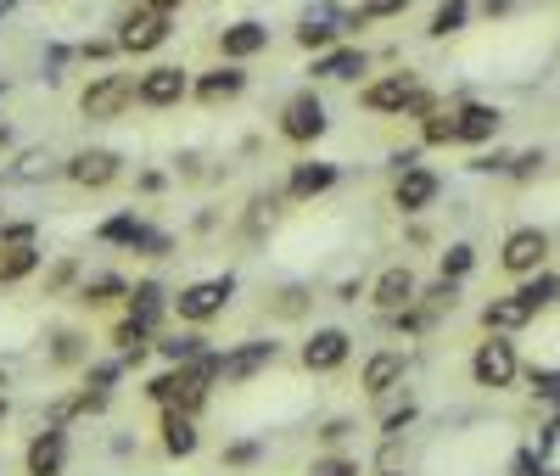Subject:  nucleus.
<instances>
[{"instance_id": "37998d69", "label": "nucleus", "mask_w": 560, "mask_h": 476, "mask_svg": "<svg viewBox=\"0 0 560 476\" xmlns=\"http://www.w3.org/2000/svg\"><path fill=\"white\" fill-rule=\"evenodd\" d=\"M532 387L544 392V398H560V370H532Z\"/></svg>"}, {"instance_id": "f8f14e48", "label": "nucleus", "mask_w": 560, "mask_h": 476, "mask_svg": "<svg viewBox=\"0 0 560 476\" xmlns=\"http://www.w3.org/2000/svg\"><path fill=\"white\" fill-rule=\"evenodd\" d=\"M275 359H280V342H269V336H258V342H241V348L219 353V381L241 387V381H252L258 370H269Z\"/></svg>"}, {"instance_id": "f3484780", "label": "nucleus", "mask_w": 560, "mask_h": 476, "mask_svg": "<svg viewBox=\"0 0 560 476\" xmlns=\"http://www.w3.org/2000/svg\"><path fill=\"white\" fill-rule=\"evenodd\" d=\"M499 124H504V112L488 107V101H460V107H454V135H460L465 146H488V140L499 135Z\"/></svg>"}, {"instance_id": "49530a36", "label": "nucleus", "mask_w": 560, "mask_h": 476, "mask_svg": "<svg viewBox=\"0 0 560 476\" xmlns=\"http://www.w3.org/2000/svg\"><path fill=\"white\" fill-rule=\"evenodd\" d=\"M320 437H325V443H342V437H348V420H331V426H325Z\"/></svg>"}, {"instance_id": "8fccbe9b", "label": "nucleus", "mask_w": 560, "mask_h": 476, "mask_svg": "<svg viewBox=\"0 0 560 476\" xmlns=\"http://www.w3.org/2000/svg\"><path fill=\"white\" fill-rule=\"evenodd\" d=\"M6 140H12V135H6V124H0V146H6Z\"/></svg>"}, {"instance_id": "58836bf2", "label": "nucleus", "mask_w": 560, "mask_h": 476, "mask_svg": "<svg viewBox=\"0 0 560 476\" xmlns=\"http://www.w3.org/2000/svg\"><path fill=\"white\" fill-rule=\"evenodd\" d=\"M415 420V404H398V409H387V420H381V437H404V426Z\"/></svg>"}, {"instance_id": "423d86ee", "label": "nucleus", "mask_w": 560, "mask_h": 476, "mask_svg": "<svg viewBox=\"0 0 560 476\" xmlns=\"http://www.w3.org/2000/svg\"><path fill=\"white\" fill-rule=\"evenodd\" d=\"M62 174H68L79 191H112V185L124 180V157L112 152V146H79V152L62 163Z\"/></svg>"}, {"instance_id": "6e6552de", "label": "nucleus", "mask_w": 560, "mask_h": 476, "mask_svg": "<svg viewBox=\"0 0 560 476\" xmlns=\"http://www.w3.org/2000/svg\"><path fill=\"white\" fill-rule=\"evenodd\" d=\"M471 376H476V387H510V381L521 376V359H516V342H504L499 331H488V342L471 353Z\"/></svg>"}, {"instance_id": "b1692460", "label": "nucleus", "mask_w": 560, "mask_h": 476, "mask_svg": "<svg viewBox=\"0 0 560 476\" xmlns=\"http://www.w3.org/2000/svg\"><path fill=\"white\" fill-rule=\"evenodd\" d=\"M146 230H152V224L140 219L135 208H124V213H112V219H101V224H96V241H107V247H124V252H135Z\"/></svg>"}, {"instance_id": "864d4df0", "label": "nucleus", "mask_w": 560, "mask_h": 476, "mask_svg": "<svg viewBox=\"0 0 560 476\" xmlns=\"http://www.w3.org/2000/svg\"><path fill=\"white\" fill-rule=\"evenodd\" d=\"M0 96H6V84H0Z\"/></svg>"}, {"instance_id": "bb28decb", "label": "nucleus", "mask_w": 560, "mask_h": 476, "mask_svg": "<svg viewBox=\"0 0 560 476\" xmlns=\"http://www.w3.org/2000/svg\"><path fill=\"white\" fill-rule=\"evenodd\" d=\"M516 297L532 308V314H538V308L560 303V275H549V269H532V275H527V286H521Z\"/></svg>"}, {"instance_id": "de8ad7c7", "label": "nucleus", "mask_w": 560, "mask_h": 476, "mask_svg": "<svg viewBox=\"0 0 560 476\" xmlns=\"http://www.w3.org/2000/svg\"><path fill=\"white\" fill-rule=\"evenodd\" d=\"M516 471H521V476H538V460H532V454H521V460H516Z\"/></svg>"}, {"instance_id": "7c9ffc66", "label": "nucleus", "mask_w": 560, "mask_h": 476, "mask_svg": "<svg viewBox=\"0 0 560 476\" xmlns=\"http://www.w3.org/2000/svg\"><path fill=\"white\" fill-rule=\"evenodd\" d=\"M79 359H90V342H84L79 331H51V364H79Z\"/></svg>"}, {"instance_id": "f257e3e1", "label": "nucleus", "mask_w": 560, "mask_h": 476, "mask_svg": "<svg viewBox=\"0 0 560 476\" xmlns=\"http://www.w3.org/2000/svg\"><path fill=\"white\" fill-rule=\"evenodd\" d=\"M135 107V73L124 68H107V73H90L79 84V118L90 124H112V118H124Z\"/></svg>"}, {"instance_id": "f03ea898", "label": "nucleus", "mask_w": 560, "mask_h": 476, "mask_svg": "<svg viewBox=\"0 0 560 476\" xmlns=\"http://www.w3.org/2000/svg\"><path fill=\"white\" fill-rule=\"evenodd\" d=\"M230 297H236V275H208V280H191V286H180V292L168 297V314L180 325H208L230 308Z\"/></svg>"}, {"instance_id": "aec40b11", "label": "nucleus", "mask_w": 560, "mask_h": 476, "mask_svg": "<svg viewBox=\"0 0 560 476\" xmlns=\"http://www.w3.org/2000/svg\"><path fill=\"white\" fill-rule=\"evenodd\" d=\"M163 314H168V297H163V286H157V280H135V286H129V297H124V320L146 325V331L157 336V325H163Z\"/></svg>"}, {"instance_id": "a18cd8bd", "label": "nucleus", "mask_w": 560, "mask_h": 476, "mask_svg": "<svg viewBox=\"0 0 560 476\" xmlns=\"http://www.w3.org/2000/svg\"><path fill=\"white\" fill-rule=\"evenodd\" d=\"M140 6H152V12H168V17H174L180 6H191V0H140Z\"/></svg>"}, {"instance_id": "6ab92c4d", "label": "nucleus", "mask_w": 560, "mask_h": 476, "mask_svg": "<svg viewBox=\"0 0 560 476\" xmlns=\"http://www.w3.org/2000/svg\"><path fill=\"white\" fill-rule=\"evenodd\" d=\"M404 370H409V359H404V353L381 348V353H370V359H364V376H359V387L370 392V398H387L392 387H404Z\"/></svg>"}, {"instance_id": "473e14b6", "label": "nucleus", "mask_w": 560, "mask_h": 476, "mask_svg": "<svg viewBox=\"0 0 560 476\" xmlns=\"http://www.w3.org/2000/svg\"><path fill=\"white\" fill-rule=\"evenodd\" d=\"M409 6H415V0H359V6H353V28H359V23H387V17H404Z\"/></svg>"}, {"instance_id": "5fc2aeb1", "label": "nucleus", "mask_w": 560, "mask_h": 476, "mask_svg": "<svg viewBox=\"0 0 560 476\" xmlns=\"http://www.w3.org/2000/svg\"><path fill=\"white\" fill-rule=\"evenodd\" d=\"M0 219H6V208H0Z\"/></svg>"}, {"instance_id": "9d476101", "label": "nucleus", "mask_w": 560, "mask_h": 476, "mask_svg": "<svg viewBox=\"0 0 560 476\" xmlns=\"http://www.w3.org/2000/svg\"><path fill=\"white\" fill-rule=\"evenodd\" d=\"M236 96H247V62H219V68L191 79L196 107H224V101H236Z\"/></svg>"}, {"instance_id": "2eb2a0df", "label": "nucleus", "mask_w": 560, "mask_h": 476, "mask_svg": "<svg viewBox=\"0 0 560 476\" xmlns=\"http://www.w3.org/2000/svg\"><path fill=\"white\" fill-rule=\"evenodd\" d=\"M415 297H420V280H415V269H409V264L381 269L376 286H370V303H376L381 314H398V308H409Z\"/></svg>"}, {"instance_id": "09e8293b", "label": "nucleus", "mask_w": 560, "mask_h": 476, "mask_svg": "<svg viewBox=\"0 0 560 476\" xmlns=\"http://www.w3.org/2000/svg\"><path fill=\"white\" fill-rule=\"evenodd\" d=\"M17 12V0H0V17H12Z\"/></svg>"}, {"instance_id": "a878e982", "label": "nucleus", "mask_w": 560, "mask_h": 476, "mask_svg": "<svg viewBox=\"0 0 560 476\" xmlns=\"http://www.w3.org/2000/svg\"><path fill=\"white\" fill-rule=\"evenodd\" d=\"M527 320H532V308L521 303L516 292H510V297H493V303L482 308V325H488V331H499V336H504V331H521Z\"/></svg>"}, {"instance_id": "412c9836", "label": "nucleus", "mask_w": 560, "mask_h": 476, "mask_svg": "<svg viewBox=\"0 0 560 476\" xmlns=\"http://www.w3.org/2000/svg\"><path fill=\"white\" fill-rule=\"evenodd\" d=\"M62 465H68V432H40L34 443H28L23 454V471L28 476H62Z\"/></svg>"}, {"instance_id": "7ed1b4c3", "label": "nucleus", "mask_w": 560, "mask_h": 476, "mask_svg": "<svg viewBox=\"0 0 560 476\" xmlns=\"http://www.w3.org/2000/svg\"><path fill=\"white\" fill-rule=\"evenodd\" d=\"M275 129H280V140H286V146H314V140L331 129V112H325L320 96H314V84H308V90H292V96L280 101Z\"/></svg>"}, {"instance_id": "dca6fc26", "label": "nucleus", "mask_w": 560, "mask_h": 476, "mask_svg": "<svg viewBox=\"0 0 560 476\" xmlns=\"http://www.w3.org/2000/svg\"><path fill=\"white\" fill-rule=\"evenodd\" d=\"M314 79H325V84H353L359 73H370V51H359V45H331V51H320L314 56Z\"/></svg>"}, {"instance_id": "5701e85b", "label": "nucleus", "mask_w": 560, "mask_h": 476, "mask_svg": "<svg viewBox=\"0 0 560 476\" xmlns=\"http://www.w3.org/2000/svg\"><path fill=\"white\" fill-rule=\"evenodd\" d=\"M40 258V241H23V247L0 241V286H23L28 275H40Z\"/></svg>"}, {"instance_id": "c85d7f7f", "label": "nucleus", "mask_w": 560, "mask_h": 476, "mask_svg": "<svg viewBox=\"0 0 560 476\" xmlns=\"http://www.w3.org/2000/svg\"><path fill=\"white\" fill-rule=\"evenodd\" d=\"M465 17H471V0H437V12H432V40H448V34H460Z\"/></svg>"}, {"instance_id": "c03bdc74", "label": "nucleus", "mask_w": 560, "mask_h": 476, "mask_svg": "<svg viewBox=\"0 0 560 476\" xmlns=\"http://www.w3.org/2000/svg\"><path fill=\"white\" fill-rule=\"evenodd\" d=\"M359 286H364V280H359V275H348L342 286H336V303H359Z\"/></svg>"}, {"instance_id": "f704fd0d", "label": "nucleus", "mask_w": 560, "mask_h": 476, "mask_svg": "<svg viewBox=\"0 0 560 476\" xmlns=\"http://www.w3.org/2000/svg\"><path fill=\"white\" fill-rule=\"evenodd\" d=\"M0 241H12V247L40 241V224H34V219H0Z\"/></svg>"}, {"instance_id": "c9c22d12", "label": "nucleus", "mask_w": 560, "mask_h": 476, "mask_svg": "<svg viewBox=\"0 0 560 476\" xmlns=\"http://www.w3.org/2000/svg\"><path fill=\"white\" fill-rule=\"evenodd\" d=\"M303 308H308V286H286V292L275 297V314H280V320H297Z\"/></svg>"}, {"instance_id": "a211bd4d", "label": "nucleus", "mask_w": 560, "mask_h": 476, "mask_svg": "<svg viewBox=\"0 0 560 476\" xmlns=\"http://www.w3.org/2000/svg\"><path fill=\"white\" fill-rule=\"evenodd\" d=\"M336 180H342V168H336V163H320V157H314V163H292V174H286V196H292V202H314V196H325Z\"/></svg>"}, {"instance_id": "0eeeda50", "label": "nucleus", "mask_w": 560, "mask_h": 476, "mask_svg": "<svg viewBox=\"0 0 560 476\" xmlns=\"http://www.w3.org/2000/svg\"><path fill=\"white\" fill-rule=\"evenodd\" d=\"M353 353V336L342 331V325H314V331L303 336V348H297V359H303L308 376H331V370H342Z\"/></svg>"}, {"instance_id": "79ce46f5", "label": "nucleus", "mask_w": 560, "mask_h": 476, "mask_svg": "<svg viewBox=\"0 0 560 476\" xmlns=\"http://www.w3.org/2000/svg\"><path fill=\"white\" fill-rule=\"evenodd\" d=\"M258 460V443H230L224 448V465H252Z\"/></svg>"}, {"instance_id": "20e7f679", "label": "nucleus", "mask_w": 560, "mask_h": 476, "mask_svg": "<svg viewBox=\"0 0 560 476\" xmlns=\"http://www.w3.org/2000/svg\"><path fill=\"white\" fill-rule=\"evenodd\" d=\"M180 101H191V68H180V62H152L146 73H135V107L174 112Z\"/></svg>"}, {"instance_id": "2f4dec72", "label": "nucleus", "mask_w": 560, "mask_h": 476, "mask_svg": "<svg viewBox=\"0 0 560 476\" xmlns=\"http://www.w3.org/2000/svg\"><path fill=\"white\" fill-rule=\"evenodd\" d=\"M420 140H426V146H454V112L448 107H437V112H426V118H420Z\"/></svg>"}, {"instance_id": "c756f323", "label": "nucleus", "mask_w": 560, "mask_h": 476, "mask_svg": "<svg viewBox=\"0 0 560 476\" xmlns=\"http://www.w3.org/2000/svg\"><path fill=\"white\" fill-rule=\"evenodd\" d=\"M51 168H56V157H51V152H23L12 168H6V180H12V185H34V180H45Z\"/></svg>"}, {"instance_id": "72a5a7b5", "label": "nucleus", "mask_w": 560, "mask_h": 476, "mask_svg": "<svg viewBox=\"0 0 560 476\" xmlns=\"http://www.w3.org/2000/svg\"><path fill=\"white\" fill-rule=\"evenodd\" d=\"M471 269H476V252L465 247V241H454V247H448L443 258H437V275H443V280H465Z\"/></svg>"}, {"instance_id": "4468645a", "label": "nucleus", "mask_w": 560, "mask_h": 476, "mask_svg": "<svg viewBox=\"0 0 560 476\" xmlns=\"http://www.w3.org/2000/svg\"><path fill=\"white\" fill-rule=\"evenodd\" d=\"M264 51H269V23H258V17H241L219 34V62H252Z\"/></svg>"}, {"instance_id": "9b49d317", "label": "nucleus", "mask_w": 560, "mask_h": 476, "mask_svg": "<svg viewBox=\"0 0 560 476\" xmlns=\"http://www.w3.org/2000/svg\"><path fill=\"white\" fill-rule=\"evenodd\" d=\"M549 258V236L538 230V224H521V230H510L499 247V264L504 275H532V269H544Z\"/></svg>"}, {"instance_id": "a19ab883", "label": "nucleus", "mask_w": 560, "mask_h": 476, "mask_svg": "<svg viewBox=\"0 0 560 476\" xmlns=\"http://www.w3.org/2000/svg\"><path fill=\"white\" fill-rule=\"evenodd\" d=\"M79 56L84 62H107V56H118V40H84Z\"/></svg>"}, {"instance_id": "4be33fe9", "label": "nucleus", "mask_w": 560, "mask_h": 476, "mask_svg": "<svg viewBox=\"0 0 560 476\" xmlns=\"http://www.w3.org/2000/svg\"><path fill=\"white\" fill-rule=\"evenodd\" d=\"M73 297H79L84 308H112V303H124L129 297V280L118 275V269H96V275L79 280V292Z\"/></svg>"}, {"instance_id": "ea45409f", "label": "nucleus", "mask_w": 560, "mask_h": 476, "mask_svg": "<svg viewBox=\"0 0 560 476\" xmlns=\"http://www.w3.org/2000/svg\"><path fill=\"white\" fill-rule=\"evenodd\" d=\"M538 168H544V152H521V157H510V174H516V180H532Z\"/></svg>"}, {"instance_id": "cd10ccee", "label": "nucleus", "mask_w": 560, "mask_h": 476, "mask_svg": "<svg viewBox=\"0 0 560 476\" xmlns=\"http://www.w3.org/2000/svg\"><path fill=\"white\" fill-rule=\"evenodd\" d=\"M152 348L163 353L168 364H185V359H196V353L208 348V336H202V331L191 325V331H174V336H163V342H152Z\"/></svg>"}, {"instance_id": "4c0bfd02", "label": "nucleus", "mask_w": 560, "mask_h": 476, "mask_svg": "<svg viewBox=\"0 0 560 476\" xmlns=\"http://www.w3.org/2000/svg\"><path fill=\"white\" fill-rule=\"evenodd\" d=\"M68 280H79V264H73V258H62V264H56L51 275H45V297H56L62 286H68Z\"/></svg>"}, {"instance_id": "3c124183", "label": "nucleus", "mask_w": 560, "mask_h": 476, "mask_svg": "<svg viewBox=\"0 0 560 476\" xmlns=\"http://www.w3.org/2000/svg\"><path fill=\"white\" fill-rule=\"evenodd\" d=\"M6 409H12V404H6V398H0V420H6Z\"/></svg>"}, {"instance_id": "e433bc0d", "label": "nucleus", "mask_w": 560, "mask_h": 476, "mask_svg": "<svg viewBox=\"0 0 560 476\" xmlns=\"http://www.w3.org/2000/svg\"><path fill=\"white\" fill-rule=\"evenodd\" d=\"M314 476H359V460H348V454H331V460H314Z\"/></svg>"}, {"instance_id": "ddd939ff", "label": "nucleus", "mask_w": 560, "mask_h": 476, "mask_svg": "<svg viewBox=\"0 0 560 476\" xmlns=\"http://www.w3.org/2000/svg\"><path fill=\"white\" fill-rule=\"evenodd\" d=\"M437 191H443V180H437L432 168L409 163V168H398V185H392V208H398V213H420V208H432V202H437Z\"/></svg>"}, {"instance_id": "603ef678", "label": "nucleus", "mask_w": 560, "mask_h": 476, "mask_svg": "<svg viewBox=\"0 0 560 476\" xmlns=\"http://www.w3.org/2000/svg\"><path fill=\"white\" fill-rule=\"evenodd\" d=\"M381 476H398V471H381Z\"/></svg>"}, {"instance_id": "39448f33", "label": "nucleus", "mask_w": 560, "mask_h": 476, "mask_svg": "<svg viewBox=\"0 0 560 476\" xmlns=\"http://www.w3.org/2000/svg\"><path fill=\"white\" fill-rule=\"evenodd\" d=\"M168 34H174V17L168 12H152V6H129L124 17H118V34H112V40H118V51L124 56H152V51H163L168 45Z\"/></svg>"}, {"instance_id": "393cba45", "label": "nucleus", "mask_w": 560, "mask_h": 476, "mask_svg": "<svg viewBox=\"0 0 560 476\" xmlns=\"http://www.w3.org/2000/svg\"><path fill=\"white\" fill-rule=\"evenodd\" d=\"M196 415H180V409H163V448L174 454V460H185V454H196Z\"/></svg>"}, {"instance_id": "1a4fd4ad", "label": "nucleus", "mask_w": 560, "mask_h": 476, "mask_svg": "<svg viewBox=\"0 0 560 476\" xmlns=\"http://www.w3.org/2000/svg\"><path fill=\"white\" fill-rule=\"evenodd\" d=\"M420 90V79L409 68H398V73H381V79H370L359 90V107L364 112H376V118H392V112H398V118H404V107H409V96H415Z\"/></svg>"}]
</instances>
